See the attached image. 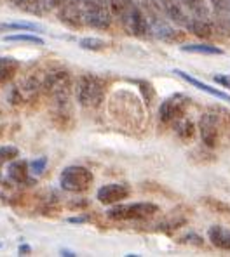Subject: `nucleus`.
Returning <instances> with one entry per match:
<instances>
[{
    "label": "nucleus",
    "mask_w": 230,
    "mask_h": 257,
    "mask_svg": "<svg viewBox=\"0 0 230 257\" xmlns=\"http://www.w3.org/2000/svg\"><path fill=\"white\" fill-rule=\"evenodd\" d=\"M161 6H162V9L166 11L169 20L175 21L176 25H182V26L188 25L190 16H188L187 11H185L182 0H161Z\"/></svg>",
    "instance_id": "nucleus-9"
},
{
    "label": "nucleus",
    "mask_w": 230,
    "mask_h": 257,
    "mask_svg": "<svg viewBox=\"0 0 230 257\" xmlns=\"http://www.w3.org/2000/svg\"><path fill=\"white\" fill-rule=\"evenodd\" d=\"M18 157H20V150L16 146H2L0 148V165L16 160Z\"/></svg>",
    "instance_id": "nucleus-17"
},
{
    "label": "nucleus",
    "mask_w": 230,
    "mask_h": 257,
    "mask_svg": "<svg viewBox=\"0 0 230 257\" xmlns=\"http://www.w3.org/2000/svg\"><path fill=\"white\" fill-rule=\"evenodd\" d=\"M0 30H14V32H37L39 25H33V23H2Z\"/></svg>",
    "instance_id": "nucleus-16"
},
{
    "label": "nucleus",
    "mask_w": 230,
    "mask_h": 257,
    "mask_svg": "<svg viewBox=\"0 0 230 257\" xmlns=\"http://www.w3.org/2000/svg\"><path fill=\"white\" fill-rule=\"evenodd\" d=\"M7 176L18 184H25L30 176V167L25 160H13L7 167Z\"/></svg>",
    "instance_id": "nucleus-12"
},
{
    "label": "nucleus",
    "mask_w": 230,
    "mask_h": 257,
    "mask_svg": "<svg viewBox=\"0 0 230 257\" xmlns=\"http://www.w3.org/2000/svg\"><path fill=\"white\" fill-rule=\"evenodd\" d=\"M176 122H178V128H176V131H178V134L182 136L183 139H190L192 136L195 134L194 123H192L190 120H185L183 116H182V118L176 120Z\"/></svg>",
    "instance_id": "nucleus-18"
},
{
    "label": "nucleus",
    "mask_w": 230,
    "mask_h": 257,
    "mask_svg": "<svg viewBox=\"0 0 230 257\" xmlns=\"http://www.w3.org/2000/svg\"><path fill=\"white\" fill-rule=\"evenodd\" d=\"M65 0H42L44 7L46 9H56V7H61Z\"/></svg>",
    "instance_id": "nucleus-24"
},
{
    "label": "nucleus",
    "mask_w": 230,
    "mask_h": 257,
    "mask_svg": "<svg viewBox=\"0 0 230 257\" xmlns=\"http://www.w3.org/2000/svg\"><path fill=\"white\" fill-rule=\"evenodd\" d=\"M207 238H209L211 243L220 248V250L230 252V229L214 224L207 229Z\"/></svg>",
    "instance_id": "nucleus-10"
},
{
    "label": "nucleus",
    "mask_w": 230,
    "mask_h": 257,
    "mask_svg": "<svg viewBox=\"0 0 230 257\" xmlns=\"http://www.w3.org/2000/svg\"><path fill=\"white\" fill-rule=\"evenodd\" d=\"M82 49H88V51H101L105 47V42L100 39H93V37H88V39H82L81 42Z\"/></svg>",
    "instance_id": "nucleus-20"
},
{
    "label": "nucleus",
    "mask_w": 230,
    "mask_h": 257,
    "mask_svg": "<svg viewBox=\"0 0 230 257\" xmlns=\"http://www.w3.org/2000/svg\"><path fill=\"white\" fill-rule=\"evenodd\" d=\"M86 219L84 217H70L68 222H73V224H77V222H84Z\"/></svg>",
    "instance_id": "nucleus-28"
},
{
    "label": "nucleus",
    "mask_w": 230,
    "mask_h": 257,
    "mask_svg": "<svg viewBox=\"0 0 230 257\" xmlns=\"http://www.w3.org/2000/svg\"><path fill=\"white\" fill-rule=\"evenodd\" d=\"M6 42H26V44H35V45H44V40L37 35H28V33H18V35H7L4 37Z\"/></svg>",
    "instance_id": "nucleus-15"
},
{
    "label": "nucleus",
    "mask_w": 230,
    "mask_h": 257,
    "mask_svg": "<svg viewBox=\"0 0 230 257\" xmlns=\"http://www.w3.org/2000/svg\"><path fill=\"white\" fill-rule=\"evenodd\" d=\"M129 4H131V0H110V9H112V13L115 14V18H122L124 16V13L127 11V7H129Z\"/></svg>",
    "instance_id": "nucleus-19"
},
{
    "label": "nucleus",
    "mask_w": 230,
    "mask_h": 257,
    "mask_svg": "<svg viewBox=\"0 0 230 257\" xmlns=\"http://www.w3.org/2000/svg\"><path fill=\"white\" fill-rule=\"evenodd\" d=\"M175 73L178 75V77H182L185 82H188V84H192V85H194V87H197V89H199V90H202V92H206V94H211V96H214V97H220V99H223V101H228V103H230V96H228L227 92H221V90L214 89V87H211V85L204 84V82L197 80V78L190 77V75H188V73H185V71L175 70Z\"/></svg>",
    "instance_id": "nucleus-11"
},
{
    "label": "nucleus",
    "mask_w": 230,
    "mask_h": 257,
    "mask_svg": "<svg viewBox=\"0 0 230 257\" xmlns=\"http://www.w3.org/2000/svg\"><path fill=\"white\" fill-rule=\"evenodd\" d=\"M188 97L185 94H173L169 96L164 103L161 104L159 116L164 123H173L180 120L185 115V108H187Z\"/></svg>",
    "instance_id": "nucleus-5"
},
{
    "label": "nucleus",
    "mask_w": 230,
    "mask_h": 257,
    "mask_svg": "<svg viewBox=\"0 0 230 257\" xmlns=\"http://www.w3.org/2000/svg\"><path fill=\"white\" fill-rule=\"evenodd\" d=\"M185 238H187V240H190L194 245H202V238L199 235H187Z\"/></svg>",
    "instance_id": "nucleus-26"
},
{
    "label": "nucleus",
    "mask_w": 230,
    "mask_h": 257,
    "mask_svg": "<svg viewBox=\"0 0 230 257\" xmlns=\"http://www.w3.org/2000/svg\"><path fill=\"white\" fill-rule=\"evenodd\" d=\"M213 80L216 82V84H220V85H223V87H227V89H230V77H221V75H216Z\"/></svg>",
    "instance_id": "nucleus-25"
},
{
    "label": "nucleus",
    "mask_w": 230,
    "mask_h": 257,
    "mask_svg": "<svg viewBox=\"0 0 230 257\" xmlns=\"http://www.w3.org/2000/svg\"><path fill=\"white\" fill-rule=\"evenodd\" d=\"M13 4H16V6H23V4H28L30 0H11Z\"/></svg>",
    "instance_id": "nucleus-29"
},
{
    "label": "nucleus",
    "mask_w": 230,
    "mask_h": 257,
    "mask_svg": "<svg viewBox=\"0 0 230 257\" xmlns=\"http://www.w3.org/2000/svg\"><path fill=\"white\" fill-rule=\"evenodd\" d=\"M0 247H2V245H0Z\"/></svg>",
    "instance_id": "nucleus-31"
},
{
    "label": "nucleus",
    "mask_w": 230,
    "mask_h": 257,
    "mask_svg": "<svg viewBox=\"0 0 230 257\" xmlns=\"http://www.w3.org/2000/svg\"><path fill=\"white\" fill-rule=\"evenodd\" d=\"M213 4V9L216 13H227L230 11V0H211Z\"/></svg>",
    "instance_id": "nucleus-23"
},
{
    "label": "nucleus",
    "mask_w": 230,
    "mask_h": 257,
    "mask_svg": "<svg viewBox=\"0 0 230 257\" xmlns=\"http://www.w3.org/2000/svg\"><path fill=\"white\" fill-rule=\"evenodd\" d=\"M159 212V207L154 203L143 202V203H129V205H115L108 209L107 215L114 221H141L148 219L154 214Z\"/></svg>",
    "instance_id": "nucleus-3"
},
{
    "label": "nucleus",
    "mask_w": 230,
    "mask_h": 257,
    "mask_svg": "<svg viewBox=\"0 0 230 257\" xmlns=\"http://www.w3.org/2000/svg\"><path fill=\"white\" fill-rule=\"evenodd\" d=\"M127 195H129V190L124 184H117V183L105 184L96 193L98 200L103 205H115V203L122 202L124 198H127Z\"/></svg>",
    "instance_id": "nucleus-8"
},
{
    "label": "nucleus",
    "mask_w": 230,
    "mask_h": 257,
    "mask_svg": "<svg viewBox=\"0 0 230 257\" xmlns=\"http://www.w3.org/2000/svg\"><path fill=\"white\" fill-rule=\"evenodd\" d=\"M183 52H192V54H206V56H221L223 51L216 45L209 44H190V45H182Z\"/></svg>",
    "instance_id": "nucleus-14"
},
{
    "label": "nucleus",
    "mask_w": 230,
    "mask_h": 257,
    "mask_svg": "<svg viewBox=\"0 0 230 257\" xmlns=\"http://www.w3.org/2000/svg\"><path fill=\"white\" fill-rule=\"evenodd\" d=\"M18 68H20V64H18L16 59L0 58V84H6V82H9L11 78L16 75Z\"/></svg>",
    "instance_id": "nucleus-13"
},
{
    "label": "nucleus",
    "mask_w": 230,
    "mask_h": 257,
    "mask_svg": "<svg viewBox=\"0 0 230 257\" xmlns=\"http://www.w3.org/2000/svg\"><path fill=\"white\" fill-rule=\"evenodd\" d=\"M61 255H68V257H73V255H77L75 252H71V250H61Z\"/></svg>",
    "instance_id": "nucleus-30"
},
{
    "label": "nucleus",
    "mask_w": 230,
    "mask_h": 257,
    "mask_svg": "<svg viewBox=\"0 0 230 257\" xmlns=\"http://www.w3.org/2000/svg\"><path fill=\"white\" fill-rule=\"evenodd\" d=\"M44 89L56 103L65 104L71 92V80L66 71H52L44 80Z\"/></svg>",
    "instance_id": "nucleus-4"
},
{
    "label": "nucleus",
    "mask_w": 230,
    "mask_h": 257,
    "mask_svg": "<svg viewBox=\"0 0 230 257\" xmlns=\"http://www.w3.org/2000/svg\"><path fill=\"white\" fill-rule=\"evenodd\" d=\"M94 183V176L88 167L82 165H70L63 169L59 174V184L65 191L70 193H84L91 188Z\"/></svg>",
    "instance_id": "nucleus-2"
},
{
    "label": "nucleus",
    "mask_w": 230,
    "mask_h": 257,
    "mask_svg": "<svg viewBox=\"0 0 230 257\" xmlns=\"http://www.w3.org/2000/svg\"><path fill=\"white\" fill-rule=\"evenodd\" d=\"M75 94L84 108H96L105 97V82L96 75H82L75 85Z\"/></svg>",
    "instance_id": "nucleus-1"
},
{
    "label": "nucleus",
    "mask_w": 230,
    "mask_h": 257,
    "mask_svg": "<svg viewBox=\"0 0 230 257\" xmlns=\"http://www.w3.org/2000/svg\"><path fill=\"white\" fill-rule=\"evenodd\" d=\"M202 202H204V205L207 207V209L214 210V212H230V209L227 205H223V203H220L214 198H204Z\"/></svg>",
    "instance_id": "nucleus-21"
},
{
    "label": "nucleus",
    "mask_w": 230,
    "mask_h": 257,
    "mask_svg": "<svg viewBox=\"0 0 230 257\" xmlns=\"http://www.w3.org/2000/svg\"><path fill=\"white\" fill-rule=\"evenodd\" d=\"M199 132L201 139L206 146L214 148L220 143V116L214 113H204L199 122Z\"/></svg>",
    "instance_id": "nucleus-7"
},
{
    "label": "nucleus",
    "mask_w": 230,
    "mask_h": 257,
    "mask_svg": "<svg viewBox=\"0 0 230 257\" xmlns=\"http://www.w3.org/2000/svg\"><path fill=\"white\" fill-rule=\"evenodd\" d=\"M46 165H47V158L40 157V158H37V160H33L28 167H30V171L35 174V176H40V174L46 171Z\"/></svg>",
    "instance_id": "nucleus-22"
},
{
    "label": "nucleus",
    "mask_w": 230,
    "mask_h": 257,
    "mask_svg": "<svg viewBox=\"0 0 230 257\" xmlns=\"http://www.w3.org/2000/svg\"><path fill=\"white\" fill-rule=\"evenodd\" d=\"M120 21L124 23L127 33H131V35H134V37H145L146 33L150 32L148 23H146L145 16H143L141 9L134 6L133 2L129 4V7H127V11L124 13V16L120 18Z\"/></svg>",
    "instance_id": "nucleus-6"
},
{
    "label": "nucleus",
    "mask_w": 230,
    "mask_h": 257,
    "mask_svg": "<svg viewBox=\"0 0 230 257\" xmlns=\"http://www.w3.org/2000/svg\"><path fill=\"white\" fill-rule=\"evenodd\" d=\"M20 255H28L30 252H32V247H30V245H20Z\"/></svg>",
    "instance_id": "nucleus-27"
}]
</instances>
